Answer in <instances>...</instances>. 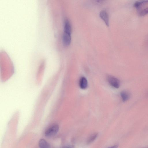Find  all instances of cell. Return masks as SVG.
Wrapping results in <instances>:
<instances>
[{
    "label": "cell",
    "mask_w": 148,
    "mask_h": 148,
    "mask_svg": "<svg viewBox=\"0 0 148 148\" xmlns=\"http://www.w3.org/2000/svg\"><path fill=\"white\" fill-rule=\"evenodd\" d=\"M120 95L122 100L124 102L128 100L130 97V93L127 91L123 90L122 91Z\"/></svg>",
    "instance_id": "8992f818"
},
{
    "label": "cell",
    "mask_w": 148,
    "mask_h": 148,
    "mask_svg": "<svg viewBox=\"0 0 148 148\" xmlns=\"http://www.w3.org/2000/svg\"><path fill=\"white\" fill-rule=\"evenodd\" d=\"M148 3V0L138 1H136L134 4V7L137 9L139 10L140 8Z\"/></svg>",
    "instance_id": "52a82bcc"
},
{
    "label": "cell",
    "mask_w": 148,
    "mask_h": 148,
    "mask_svg": "<svg viewBox=\"0 0 148 148\" xmlns=\"http://www.w3.org/2000/svg\"><path fill=\"white\" fill-rule=\"evenodd\" d=\"M118 146L117 145H114L113 146L109 147L108 148H117Z\"/></svg>",
    "instance_id": "7c38bea8"
},
{
    "label": "cell",
    "mask_w": 148,
    "mask_h": 148,
    "mask_svg": "<svg viewBox=\"0 0 148 148\" xmlns=\"http://www.w3.org/2000/svg\"><path fill=\"white\" fill-rule=\"evenodd\" d=\"M148 148V146H147V147H145V148Z\"/></svg>",
    "instance_id": "4fadbf2b"
},
{
    "label": "cell",
    "mask_w": 148,
    "mask_h": 148,
    "mask_svg": "<svg viewBox=\"0 0 148 148\" xmlns=\"http://www.w3.org/2000/svg\"><path fill=\"white\" fill-rule=\"evenodd\" d=\"M71 40V34L64 32L62 36V42L64 45L68 46L70 44Z\"/></svg>",
    "instance_id": "3957f363"
},
{
    "label": "cell",
    "mask_w": 148,
    "mask_h": 148,
    "mask_svg": "<svg viewBox=\"0 0 148 148\" xmlns=\"http://www.w3.org/2000/svg\"><path fill=\"white\" fill-rule=\"evenodd\" d=\"M108 81L110 84L113 87L118 88L120 86V82L117 78L109 75L107 77Z\"/></svg>",
    "instance_id": "7a4b0ae2"
},
{
    "label": "cell",
    "mask_w": 148,
    "mask_h": 148,
    "mask_svg": "<svg viewBox=\"0 0 148 148\" xmlns=\"http://www.w3.org/2000/svg\"><path fill=\"white\" fill-rule=\"evenodd\" d=\"M98 136L97 133H95L91 135L87 140V143L89 144L92 143L97 138Z\"/></svg>",
    "instance_id": "30bf717a"
},
{
    "label": "cell",
    "mask_w": 148,
    "mask_h": 148,
    "mask_svg": "<svg viewBox=\"0 0 148 148\" xmlns=\"http://www.w3.org/2000/svg\"><path fill=\"white\" fill-rule=\"evenodd\" d=\"M148 14V7L139 11L138 14L140 16H144Z\"/></svg>",
    "instance_id": "8fae6325"
},
{
    "label": "cell",
    "mask_w": 148,
    "mask_h": 148,
    "mask_svg": "<svg viewBox=\"0 0 148 148\" xmlns=\"http://www.w3.org/2000/svg\"><path fill=\"white\" fill-rule=\"evenodd\" d=\"M87 81L84 77H82L81 78L79 82V85L80 88L82 89H85L87 86Z\"/></svg>",
    "instance_id": "ba28073f"
},
{
    "label": "cell",
    "mask_w": 148,
    "mask_h": 148,
    "mask_svg": "<svg viewBox=\"0 0 148 148\" xmlns=\"http://www.w3.org/2000/svg\"><path fill=\"white\" fill-rule=\"evenodd\" d=\"M59 129L58 125L57 124H54L48 128L45 132V135L47 137L53 136L56 134Z\"/></svg>",
    "instance_id": "6da1fadb"
},
{
    "label": "cell",
    "mask_w": 148,
    "mask_h": 148,
    "mask_svg": "<svg viewBox=\"0 0 148 148\" xmlns=\"http://www.w3.org/2000/svg\"><path fill=\"white\" fill-rule=\"evenodd\" d=\"M64 32L71 34V27L69 21L67 19L65 20L64 22Z\"/></svg>",
    "instance_id": "5b68a950"
},
{
    "label": "cell",
    "mask_w": 148,
    "mask_h": 148,
    "mask_svg": "<svg viewBox=\"0 0 148 148\" xmlns=\"http://www.w3.org/2000/svg\"><path fill=\"white\" fill-rule=\"evenodd\" d=\"M99 15L100 17L104 21L106 25L108 26H109V17L107 12L105 10H102L100 12Z\"/></svg>",
    "instance_id": "277c9868"
},
{
    "label": "cell",
    "mask_w": 148,
    "mask_h": 148,
    "mask_svg": "<svg viewBox=\"0 0 148 148\" xmlns=\"http://www.w3.org/2000/svg\"><path fill=\"white\" fill-rule=\"evenodd\" d=\"M38 145L40 148H50L49 144L44 139H41L39 140Z\"/></svg>",
    "instance_id": "9c48e42d"
}]
</instances>
